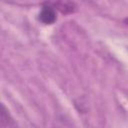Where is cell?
Returning <instances> with one entry per match:
<instances>
[{"label": "cell", "instance_id": "obj_2", "mask_svg": "<svg viewBox=\"0 0 128 128\" xmlns=\"http://www.w3.org/2000/svg\"><path fill=\"white\" fill-rule=\"evenodd\" d=\"M55 9H58L63 14H69L75 11L76 6L71 0H52L49 2Z\"/></svg>", "mask_w": 128, "mask_h": 128}, {"label": "cell", "instance_id": "obj_4", "mask_svg": "<svg viewBox=\"0 0 128 128\" xmlns=\"http://www.w3.org/2000/svg\"><path fill=\"white\" fill-rule=\"evenodd\" d=\"M124 22H125V23H126V24H127V25H128V18H126V19H125V20H124Z\"/></svg>", "mask_w": 128, "mask_h": 128}, {"label": "cell", "instance_id": "obj_1", "mask_svg": "<svg viewBox=\"0 0 128 128\" xmlns=\"http://www.w3.org/2000/svg\"><path fill=\"white\" fill-rule=\"evenodd\" d=\"M56 10L55 8L50 4L46 3L43 5V7L40 10V13L38 15V19L44 23V24H53L56 21Z\"/></svg>", "mask_w": 128, "mask_h": 128}, {"label": "cell", "instance_id": "obj_3", "mask_svg": "<svg viewBox=\"0 0 128 128\" xmlns=\"http://www.w3.org/2000/svg\"><path fill=\"white\" fill-rule=\"evenodd\" d=\"M15 126H16V123L13 121L8 110L2 104L1 105V112H0V127L5 128V127H15Z\"/></svg>", "mask_w": 128, "mask_h": 128}]
</instances>
